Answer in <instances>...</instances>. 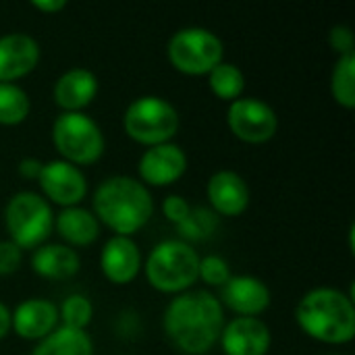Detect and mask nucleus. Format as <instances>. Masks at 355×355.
I'll return each mask as SVG.
<instances>
[{"mask_svg": "<svg viewBox=\"0 0 355 355\" xmlns=\"http://www.w3.org/2000/svg\"><path fill=\"white\" fill-rule=\"evenodd\" d=\"M225 324L218 297L206 289L175 295L162 316L166 339L185 355L208 354L218 343Z\"/></svg>", "mask_w": 355, "mask_h": 355, "instance_id": "f257e3e1", "label": "nucleus"}, {"mask_svg": "<svg viewBox=\"0 0 355 355\" xmlns=\"http://www.w3.org/2000/svg\"><path fill=\"white\" fill-rule=\"evenodd\" d=\"M92 212L100 225L119 237H133L154 214L150 189L135 177L112 175L104 179L92 198Z\"/></svg>", "mask_w": 355, "mask_h": 355, "instance_id": "f03ea898", "label": "nucleus"}, {"mask_svg": "<svg viewBox=\"0 0 355 355\" xmlns=\"http://www.w3.org/2000/svg\"><path fill=\"white\" fill-rule=\"evenodd\" d=\"M295 320L302 333L318 343L347 345L355 337L354 297L335 287H316L300 300Z\"/></svg>", "mask_w": 355, "mask_h": 355, "instance_id": "7ed1b4c3", "label": "nucleus"}, {"mask_svg": "<svg viewBox=\"0 0 355 355\" xmlns=\"http://www.w3.org/2000/svg\"><path fill=\"white\" fill-rule=\"evenodd\" d=\"M200 256L185 239L156 243L144 264L152 289L166 295H181L198 283Z\"/></svg>", "mask_w": 355, "mask_h": 355, "instance_id": "20e7f679", "label": "nucleus"}, {"mask_svg": "<svg viewBox=\"0 0 355 355\" xmlns=\"http://www.w3.org/2000/svg\"><path fill=\"white\" fill-rule=\"evenodd\" d=\"M8 239L25 250H37L54 231L52 206L37 191H17L4 208Z\"/></svg>", "mask_w": 355, "mask_h": 355, "instance_id": "39448f33", "label": "nucleus"}, {"mask_svg": "<svg viewBox=\"0 0 355 355\" xmlns=\"http://www.w3.org/2000/svg\"><path fill=\"white\" fill-rule=\"evenodd\" d=\"M52 144L60 160L79 168L96 164L106 150L100 125L85 112H60L52 123Z\"/></svg>", "mask_w": 355, "mask_h": 355, "instance_id": "423d86ee", "label": "nucleus"}, {"mask_svg": "<svg viewBox=\"0 0 355 355\" xmlns=\"http://www.w3.org/2000/svg\"><path fill=\"white\" fill-rule=\"evenodd\" d=\"M179 127L181 119L177 108L160 96H139L123 114L125 133L146 148L173 141Z\"/></svg>", "mask_w": 355, "mask_h": 355, "instance_id": "0eeeda50", "label": "nucleus"}, {"mask_svg": "<svg viewBox=\"0 0 355 355\" xmlns=\"http://www.w3.org/2000/svg\"><path fill=\"white\" fill-rule=\"evenodd\" d=\"M166 58L179 73L202 77L225 60V44L206 27H183L171 35Z\"/></svg>", "mask_w": 355, "mask_h": 355, "instance_id": "6e6552de", "label": "nucleus"}, {"mask_svg": "<svg viewBox=\"0 0 355 355\" xmlns=\"http://www.w3.org/2000/svg\"><path fill=\"white\" fill-rule=\"evenodd\" d=\"M227 125L239 141L260 146L277 135L279 116L277 110L260 98H239L227 108Z\"/></svg>", "mask_w": 355, "mask_h": 355, "instance_id": "1a4fd4ad", "label": "nucleus"}, {"mask_svg": "<svg viewBox=\"0 0 355 355\" xmlns=\"http://www.w3.org/2000/svg\"><path fill=\"white\" fill-rule=\"evenodd\" d=\"M37 183L42 189V198L50 206H60V210L81 206L87 196V179L83 171L60 158L44 162Z\"/></svg>", "mask_w": 355, "mask_h": 355, "instance_id": "9d476101", "label": "nucleus"}, {"mask_svg": "<svg viewBox=\"0 0 355 355\" xmlns=\"http://www.w3.org/2000/svg\"><path fill=\"white\" fill-rule=\"evenodd\" d=\"M187 154L175 141L146 148L139 156L137 173L146 187H168L187 173Z\"/></svg>", "mask_w": 355, "mask_h": 355, "instance_id": "9b49d317", "label": "nucleus"}, {"mask_svg": "<svg viewBox=\"0 0 355 355\" xmlns=\"http://www.w3.org/2000/svg\"><path fill=\"white\" fill-rule=\"evenodd\" d=\"M218 302L237 316L260 318V314L270 308L272 295L262 279L252 275H231V279L220 287Z\"/></svg>", "mask_w": 355, "mask_h": 355, "instance_id": "f8f14e48", "label": "nucleus"}, {"mask_svg": "<svg viewBox=\"0 0 355 355\" xmlns=\"http://www.w3.org/2000/svg\"><path fill=\"white\" fill-rule=\"evenodd\" d=\"M42 58L37 40L23 31L0 35V83H15L27 77Z\"/></svg>", "mask_w": 355, "mask_h": 355, "instance_id": "ddd939ff", "label": "nucleus"}, {"mask_svg": "<svg viewBox=\"0 0 355 355\" xmlns=\"http://www.w3.org/2000/svg\"><path fill=\"white\" fill-rule=\"evenodd\" d=\"M218 343L225 355H266L272 345V335L262 318L235 316L225 324Z\"/></svg>", "mask_w": 355, "mask_h": 355, "instance_id": "4468645a", "label": "nucleus"}, {"mask_svg": "<svg viewBox=\"0 0 355 355\" xmlns=\"http://www.w3.org/2000/svg\"><path fill=\"white\" fill-rule=\"evenodd\" d=\"M100 270L112 285H129L144 270V258L133 237L112 235L100 252Z\"/></svg>", "mask_w": 355, "mask_h": 355, "instance_id": "2eb2a0df", "label": "nucleus"}, {"mask_svg": "<svg viewBox=\"0 0 355 355\" xmlns=\"http://www.w3.org/2000/svg\"><path fill=\"white\" fill-rule=\"evenodd\" d=\"M58 327V306L44 297H29L10 312V331L25 341H42Z\"/></svg>", "mask_w": 355, "mask_h": 355, "instance_id": "dca6fc26", "label": "nucleus"}, {"mask_svg": "<svg viewBox=\"0 0 355 355\" xmlns=\"http://www.w3.org/2000/svg\"><path fill=\"white\" fill-rule=\"evenodd\" d=\"M208 202L218 216H241L250 206V187L245 179L235 171H216L206 183Z\"/></svg>", "mask_w": 355, "mask_h": 355, "instance_id": "f3484780", "label": "nucleus"}, {"mask_svg": "<svg viewBox=\"0 0 355 355\" xmlns=\"http://www.w3.org/2000/svg\"><path fill=\"white\" fill-rule=\"evenodd\" d=\"M98 96V77L85 67L64 71L52 89L54 104L62 112H83Z\"/></svg>", "mask_w": 355, "mask_h": 355, "instance_id": "a211bd4d", "label": "nucleus"}, {"mask_svg": "<svg viewBox=\"0 0 355 355\" xmlns=\"http://www.w3.org/2000/svg\"><path fill=\"white\" fill-rule=\"evenodd\" d=\"M79 268V254L64 243H44L31 254V270L46 281H69Z\"/></svg>", "mask_w": 355, "mask_h": 355, "instance_id": "6ab92c4d", "label": "nucleus"}, {"mask_svg": "<svg viewBox=\"0 0 355 355\" xmlns=\"http://www.w3.org/2000/svg\"><path fill=\"white\" fill-rule=\"evenodd\" d=\"M54 229L69 248H87L100 237V223L92 210L83 206L62 208L54 216Z\"/></svg>", "mask_w": 355, "mask_h": 355, "instance_id": "aec40b11", "label": "nucleus"}, {"mask_svg": "<svg viewBox=\"0 0 355 355\" xmlns=\"http://www.w3.org/2000/svg\"><path fill=\"white\" fill-rule=\"evenodd\" d=\"M31 355H94V341L87 331L60 324L48 337L37 341Z\"/></svg>", "mask_w": 355, "mask_h": 355, "instance_id": "412c9836", "label": "nucleus"}, {"mask_svg": "<svg viewBox=\"0 0 355 355\" xmlns=\"http://www.w3.org/2000/svg\"><path fill=\"white\" fill-rule=\"evenodd\" d=\"M208 87L210 92L223 100V102H235L239 98H243V89H245V75L243 71L233 64L223 60L218 67H214L208 73Z\"/></svg>", "mask_w": 355, "mask_h": 355, "instance_id": "4be33fe9", "label": "nucleus"}, {"mask_svg": "<svg viewBox=\"0 0 355 355\" xmlns=\"http://www.w3.org/2000/svg\"><path fill=\"white\" fill-rule=\"evenodd\" d=\"M331 94L333 100L345 108H355V54L339 56L331 73Z\"/></svg>", "mask_w": 355, "mask_h": 355, "instance_id": "5701e85b", "label": "nucleus"}, {"mask_svg": "<svg viewBox=\"0 0 355 355\" xmlns=\"http://www.w3.org/2000/svg\"><path fill=\"white\" fill-rule=\"evenodd\" d=\"M31 112V100L27 92L17 83H0V125H21Z\"/></svg>", "mask_w": 355, "mask_h": 355, "instance_id": "b1692460", "label": "nucleus"}, {"mask_svg": "<svg viewBox=\"0 0 355 355\" xmlns=\"http://www.w3.org/2000/svg\"><path fill=\"white\" fill-rule=\"evenodd\" d=\"M58 318L62 327L85 331L94 318V306L85 295L73 293L58 306Z\"/></svg>", "mask_w": 355, "mask_h": 355, "instance_id": "393cba45", "label": "nucleus"}, {"mask_svg": "<svg viewBox=\"0 0 355 355\" xmlns=\"http://www.w3.org/2000/svg\"><path fill=\"white\" fill-rule=\"evenodd\" d=\"M231 279V268L229 262L220 256H204L200 258V268H198V281H204L208 287H223Z\"/></svg>", "mask_w": 355, "mask_h": 355, "instance_id": "a878e982", "label": "nucleus"}, {"mask_svg": "<svg viewBox=\"0 0 355 355\" xmlns=\"http://www.w3.org/2000/svg\"><path fill=\"white\" fill-rule=\"evenodd\" d=\"M214 225H216L214 212H206V210H200V208H198V210H191L189 218H187L181 227H177V229L181 231L183 237L196 239V237L208 235V233L214 229Z\"/></svg>", "mask_w": 355, "mask_h": 355, "instance_id": "bb28decb", "label": "nucleus"}, {"mask_svg": "<svg viewBox=\"0 0 355 355\" xmlns=\"http://www.w3.org/2000/svg\"><path fill=\"white\" fill-rule=\"evenodd\" d=\"M191 210H193V208L189 206V202H187L183 196H177V193L166 196L164 202H162V214H164V218H166L168 223H173L175 227H181V225L189 218Z\"/></svg>", "mask_w": 355, "mask_h": 355, "instance_id": "cd10ccee", "label": "nucleus"}, {"mask_svg": "<svg viewBox=\"0 0 355 355\" xmlns=\"http://www.w3.org/2000/svg\"><path fill=\"white\" fill-rule=\"evenodd\" d=\"M23 262V250L15 245L10 239L0 241V277L15 275L21 268Z\"/></svg>", "mask_w": 355, "mask_h": 355, "instance_id": "c85d7f7f", "label": "nucleus"}, {"mask_svg": "<svg viewBox=\"0 0 355 355\" xmlns=\"http://www.w3.org/2000/svg\"><path fill=\"white\" fill-rule=\"evenodd\" d=\"M329 44L339 56L355 54L354 29L349 25H335L329 33Z\"/></svg>", "mask_w": 355, "mask_h": 355, "instance_id": "c756f323", "label": "nucleus"}, {"mask_svg": "<svg viewBox=\"0 0 355 355\" xmlns=\"http://www.w3.org/2000/svg\"><path fill=\"white\" fill-rule=\"evenodd\" d=\"M42 166H44V162L42 160H37V158H23L21 162H19V175L23 177V179H27V181H37V177H40V173H42Z\"/></svg>", "mask_w": 355, "mask_h": 355, "instance_id": "7c9ffc66", "label": "nucleus"}, {"mask_svg": "<svg viewBox=\"0 0 355 355\" xmlns=\"http://www.w3.org/2000/svg\"><path fill=\"white\" fill-rule=\"evenodd\" d=\"M31 6L44 15H56L67 8V0H33Z\"/></svg>", "mask_w": 355, "mask_h": 355, "instance_id": "2f4dec72", "label": "nucleus"}, {"mask_svg": "<svg viewBox=\"0 0 355 355\" xmlns=\"http://www.w3.org/2000/svg\"><path fill=\"white\" fill-rule=\"evenodd\" d=\"M10 333V310L0 302V341Z\"/></svg>", "mask_w": 355, "mask_h": 355, "instance_id": "473e14b6", "label": "nucleus"}, {"mask_svg": "<svg viewBox=\"0 0 355 355\" xmlns=\"http://www.w3.org/2000/svg\"><path fill=\"white\" fill-rule=\"evenodd\" d=\"M331 355H341V354H331Z\"/></svg>", "mask_w": 355, "mask_h": 355, "instance_id": "72a5a7b5", "label": "nucleus"}]
</instances>
